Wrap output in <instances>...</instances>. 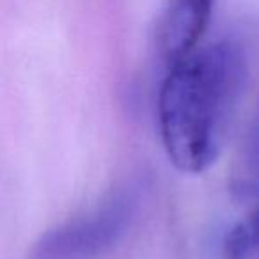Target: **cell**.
Instances as JSON below:
<instances>
[{
	"label": "cell",
	"instance_id": "cell-3",
	"mask_svg": "<svg viewBox=\"0 0 259 259\" xmlns=\"http://www.w3.org/2000/svg\"><path fill=\"white\" fill-rule=\"evenodd\" d=\"M213 0H174L156 27V45L169 66L197 50L211 18Z\"/></svg>",
	"mask_w": 259,
	"mask_h": 259
},
{
	"label": "cell",
	"instance_id": "cell-2",
	"mask_svg": "<svg viewBox=\"0 0 259 259\" xmlns=\"http://www.w3.org/2000/svg\"><path fill=\"white\" fill-rule=\"evenodd\" d=\"M137 206L134 190L115 192L93 209L41 234L27 259H101L130 229Z\"/></svg>",
	"mask_w": 259,
	"mask_h": 259
},
{
	"label": "cell",
	"instance_id": "cell-1",
	"mask_svg": "<svg viewBox=\"0 0 259 259\" xmlns=\"http://www.w3.org/2000/svg\"><path fill=\"white\" fill-rule=\"evenodd\" d=\"M247 82V55L227 39L197 48L169 66L158 93V122L176 169L199 174L217 162Z\"/></svg>",
	"mask_w": 259,
	"mask_h": 259
},
{
	"label": "cell",
	"instance_id": "cell-5",
	"mask_svg": "<svg viewBox=\"0 0 259 259\" xmlns=\"http://www.w3.org/2000/svg\"><path fill=\"white\" fill-rule=\"evenodd\" d=\"M224 259H259V208L229 231Z\"/></svg>",
	"mask_w": 259,
	"mask_h": 259
},
{
	"label": "cell",
	"instance_id": "cell-4",
	"mask_svg": "<svg viewBox=\"0 0 259 259\" xmlns=\"http://www.w3.org/2000/svg\"><path fill=\"white\" fill-rule=\"evenodd\" d=\"M229 187L240 201H259V108L236 149Z\"/></svg>",
	"mask_w": 259,
	"mask_h": 259
}]
</instances>
